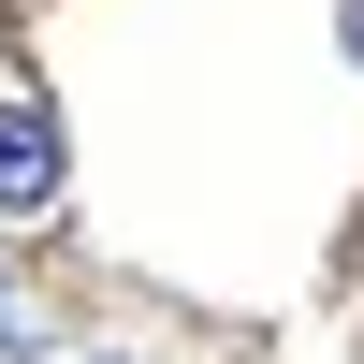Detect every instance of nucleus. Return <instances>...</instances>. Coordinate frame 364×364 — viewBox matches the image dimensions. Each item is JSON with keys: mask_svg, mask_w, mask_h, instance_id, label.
I'll use <instances>...</instances> for the list:
<instances>
[{"mask_svg": "<svg viewBox=\"0 0 364 364\" xmlns=\"http://www.w3.org/2000/svg\"><path fill=\"white\" fill-rule=\"evenodd\" d=\"M44 204H58V117L0 87V219H44Z\"/></svg>", "mask_w": 364, "mask_h": 364, "instance_id": "nucleus-1", "label": "nucleus"}, {"mask_svg": "<svg viewBox=\"0 0 364 364\" xmlns=\"http://www.w3.org/2000/svg\"><path fill=\"white\" fill-rule=\"evenodd\" d=\"M350 58H364V0H350Z\"/></svg>", "mask_w": 364, "mask_h": 364, "instance_id": "nucleus-2", "label": "nucleus"}]
</instances>
